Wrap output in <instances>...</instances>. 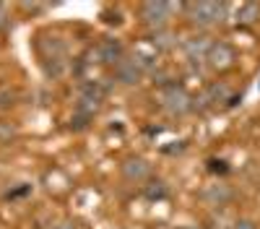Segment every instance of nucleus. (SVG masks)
<instances>
[{
	"label": "nucleus",
	"mask_w": 260,
	"mask_h": 229,
	"mask_svg": "<svg viewBox=\"0 0 260 229\" xmlns=\"http://www.w3.org/2000/svg\"><path fill=\"white\" fill-rule=\"evenodd\" d=\"M120 172L127 182H143L151 177V164L143 156H125L120 164Z\"/></svg>",
	"instance_id": "nucleus-10"
},
{
	"label": "nucleus",
	"mask_w": 260,
	"mask_h": 229,
	"mask_svg": "<svg viewBox=\"0 0 260 229\" xmlns=\"http://www.w3.org/2000/svg\"><path fill=\"white\" fill-rule=\"evenodd\" d=\"M257 18H260V6L257 3H245L240 11H237V24L240 26H252V24H257Z\"/></svg>",
	"instance_id": "nucleus-15"
},
{
	"label": "nucleus",
	"mask_w": 260,
	"mask_h": 229,
	"mask_svg": "<svg viewBox=\"0 0 260 229\" xmlns=\"http://www.w3.org/2000/svg\"><path fill=\"white\" fill-rule=\"evenodd\" d=\"M232 229H257L255 226V221L252 219H240V221H234V226Z\"/></svg>",
	"instance_id": "nucleus-18"
},
{
	"label": "nucleus",
	"mask_w": 260,
	"mask_h": 229,
	"mask_svg": "<svg viewBox=\"0 0 260 229\" xmlns=\"http://www.w3.org/2000/svg\"><path fill=\"white\" fill-rule=\"evenodd\" d=\"M213 42L203 34L198 37H187L185 45H182V52H185V60L190 62V66H203V62L208 60V50H211Z\"/></svg>",
	"instance_id": "nucleus-8"
},
{
	"label": "nucleus",
	"mask_w": 260,
	"mask_h": 229,
	"mask_svg": "<svg viewBox=\"0 0 260 229\" xmlns=\"http://www.w3.org/2000/svg\"><path fill=\"white\" fill-rule=\"evenodd\" d=\"M0 6H3V3H0Z\"/></svg>",
	"instance_id": "nucleus-21"
},
{
	"label": "nucleus",
	"mask_w": 260,
	"mask_h": 229,
	"mask_svg": "<svg viewBox=\"0 0 260 229\" xmlns=\"http://www.w3.org/2000/svg\"><path fill=\"white\" fill-rule=\"evenodd\" d=\"M201 102V107L203 110H216V107H221L224 102H232V91H229V86L224 81H216V83H211V86L195 99V104Z\"/></svg>",
	"instance_id": "nucleus-9"
},
{
	"label": "nucleus",
	"mask_w": 260,
	"mask_h": 229,
	"mask_svg": "<svg viewBox=\"0 0 260 229\" xmlns=\"http://www.w3.org/2000/svg\"><path fill=\"white\" fill-rule=\"evenodd\" d=\"M148 42H151V45H154L156 50H164V52L177 45L175 34H172L169 29H156V31H151V34H148Z\"/></svg>",
	"instance_id": "nucleus-14"
},
{
	"label": "nucleus",
	"mask_w": 260,
	"mask_h": 229,
	"mask_svg": "<svg viewBox=\"0 0 260 229\" xmlns=\"http://www.w3.org/2000/svg\"><path fill=\"white\" fill-rule=\"evenodd\" d=\"M182 229H192V226H182Z\"/></svg>",
	"instance_id": "nucleus-20"
},
{
	"label": "nucleus",
	"mask_w": 260,
	"mask_h": 229,
	"mask_svg": "<svg viewBox=\"0 0 260 229\" xmlns=\"http://www.w3.org/2000/svg\"><path fill=\"white\" fill-rule=\"evenodd\" d=\"M94 57L99 66H117V62L125 57V45H122V39L117 37H104L99 39V45L94 47Z\"/></svg>",
	"instance_id": "nucleus-6"
},
{
	"label": "nucleus",
	"mask_w": 260,
	"mask_h": 229,
	"mask_svg": "<svg viewBox=\"0 0 260 229\" xmlns=\"http://www.w3.org/2000/svg\"><path fill=\"white\" fill-rule=\"evenodd\" d=\"M208 170H211L213 175H226L229 167H226L224 159H208Z\"/></svg>",
	"instance_id": "nucleus-16"
},
{
	"label": "nucleus",
	"mask_w": 260,
	"mask_h": 229,
	"mask_svg": "<svg viewBox=\"0 0 260 229\" xmlns=\"http://www.w3.org/2000/svg\"><path fill=\"white\" fill-rule=\"evenodd\" d=\"M104 99H107V86H104L102 81H83V83H81V89H78L76 112L91 120V117L102 110Z\"/></svg>",
	"instance_id": "nucleus-3"
},
{
	"label": "nucleus",
	"mask_w": 260,
	"mask_h": 229,
	"mask_svg": "<svg viewBox=\"0 0 260 229\" xmlns=\"http://www.w3.org/2000/svg\"><path fill=\"white\" fill-rule=\"evenodd\" d=\"M55 229H78V224H76L73 219H62V221H60Z\"/></svg>",
	"instance_id": "nucleus-19"
},
{
	"label": "nucleus",
	"mask_w": 260,
	"mask_h": 229,
	"mask_svg": "<svg viewBox=\"0 0 260 229\" xmlns=\"http://www.w3.org/2000/svg\"><path fill=\"white\" fill-rule=\"evenodd\" d=\"M143 78V68L136 62V57H122L117 66H115V81L122 83V86H136V83H141Z\"/></svg>",
	"instance_id": "nucleus-11"
},
{
	"label": "nucleus",
	"mask_w": 260,
	"mask_h": 229,
	"mask_svg": "<svg viewBox=\"0 0 260 229\" xmlns=\"http://www.w3.org/2000/svg\"><path fill=\"white\" fill-rule=\"evenodd\" d=\"M37 55H39L42 73L47 78H60L68 71V45H65L62 37L42 34L37 39Z\"/></svg>",
	"instance_id": "nucleus-1"
},
{
	"label": "nucleus",
	"mask_w": 260,
	"mask_h": 229,
	"mask_svg": "<svg viewBox=\"0 0 260 229\" xmlns=\"http://www.w3.org/2000/svg\"><path fill=\"white\" fill-rule=\"evenodd\" d=\"M234 62H237V50L229 45V42H213L211 50H208L206 66L216 73H221V71H229Z\"/></svg>",
	"instance_id": "nucleus-7"
},
{
	"label": "nucleus",
	"mask_w": 260,
	"mask_h": 229,
	"mask_svg": "<svg viewBox=\"0 0 260 229\" xmlns=\"http://www.w3.org/2000/svg\"><path fill=\"white\" fill-rule=\"evenodd\" d=\"M232 198H234L232 187H229V185H219V182L208 185V187H203V190H201V201H203L206 206H213V208L226 206Z\"/></svg>",
	"instance_id": "nucleus-12"
},
{
	"label": "nucleus",
	"mask_w": 260,
	"mask_h": 229,
	"mask_svg": "<svg viewBox=\"0 0 260 229\" xmlns=\"http://www.w3.org/2000/svg\"><path fill=\"white\" fill-rule=\"evenodd\" d=\"M185 16L192 26H216L221 24L226 16V6L224 3H208V0H201V3H185L182 6Z\"/></svg>",
	"instance_id": "nucleus-2"
},
{
	"label": "nucleus",
	"mask_w": 260,
	"mask_h": 229,
	"mask_svg": "<svg viewBox=\"0 0 260 229\" xmlns=\"http://www.w3.org/2000/svg\"><path fill=\"white\" fill-rule=\"evenodd\" d=\"M159 99H161L164 112L172 115V117L187 115V112L192 110V104H195V99L187 94L185 86H180V83H167V86L161 89V96H159Z\"/></svg>",
	"instance_id": "nucleus-4"
},
{
	"label": "nucleus",
	"mask_w": 260,
	"mask_h": 229,
	"mask_svg": "<svg viewBox=\"0 0 260 229\" xmlns=\"http://www.w3.org/2000/svg\"><path fill=\"white\" fill-rule=\"evenodd\" d=\"M143 198L146 201H164L169 198V185L159 177H151L146 185H143Z\"/></svg>",
	"instance_id": "nucleus-13"
},
{
	"label": "nucleus",
	"mask_w": 260,
	"mask_h": 229,
	"mask_svg": "<svg viewBox=\"0 0 260 229\" xmlns=\"http://www.w3.org/2000/svg\"><path fill=\"white\" fill-rule=\"evenodd\" d=\"M13 136H16V130L11 128V122H0V143H11Z\"/></svg>",
	"instance_id": "nucleus-17"
},
{
	"label": "nucleus",
	"mask_w": 260,
	"mask_h": 229,
	"mask_svg": "<svg viewBox=\"0 0 260 229\" xmlns=\"http://www.w3.org/2000/svg\"><path fill=\"white\" fill-rule=\"evenodd\" d=\"M177 11L175 3H164V0H148V3L141 6V18H143V24L151 29V31H156V29H167L169 24V18L172 13Z\"/></svg>",
	"instance_id": "nucleus-5"
}]
</instances>
